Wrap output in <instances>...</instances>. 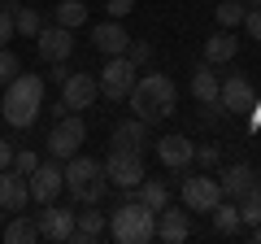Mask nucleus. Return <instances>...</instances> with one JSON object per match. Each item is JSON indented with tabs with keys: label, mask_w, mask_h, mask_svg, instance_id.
<instances>
[{
	"label": "nucleus",
	"mask_w": 261,
	"mask_h": 244,
	"mask_svg": "<svg viewBox=\"0 0 261 244\" xmlns=\"http://www.w3.org/2000/svg\"><path fill=\"white\" fill-rule=\"evenodd\" d=\"M174 109H178V87L170 83V75L144 70V75L135 79V87H130V113L152 127V122L174 118Z\"/></svg>",
	"instance_id": "f257e3e1"
},
{
	"label": "nucleus",
	"mask_w": 261,
	"mask_h": 244,
	"mask_svg": "<svg viewBox=\"0 0 261 244\" xmlns=\"http://www.w3.org/2000/svg\"><path fill=\"white\" fill-rule=\"evenodd\" d=\"M39 109H44V79H39V75H18L13 83H5L0 113H5V122H9V127H18V131L35 127Z\"/></svg>",
	"instance_id": "f03ea898"
},
{
	"label": "nucleus",
	"mask_w": 261,
	"mask_h": 244,
	"mask_svg": "<svg viewBox=\"0 0 261 244\" xmlns=\"http://www.w3.org/2000/svg\"><path fill=\"white\" fill-rule=\"evenodd\" d=\"M109 235L118 244H148V240H157V209H148L135 192L122 197V205L109 214Z\"/></svg>",
	"instance_id": "7ed1b4c3"
},
{
	"label": "nucleus",
	"mask_w": 261,
	"mask_h": 244,
	"mask_svg": "<svg viewBox=\"0 0 261 244\" xmlns=\"http://www.w3.org/2000/svg\"><path fill=\"white\" fill-rule=\"evenodd\" d=\"M65 192H70L74 201H83V205H100L105 192H109V175H105V161L74 153V157L65 161Z\"/></svg>",
	"instance_id": "20e7f679"
},
{
	"label": "nucleus",
	"mask_w": 261,
	"mask_h": 244,
	"mask_svg": "<svg viewBox=\"0 0 261 244\" xmlns=\"http://www.w3.org/2000/svg\"><path fill=\"white\" fill-rule=\"evenodd\" d=\"M135 79H140V66L122 53V57H105L96 83H100V96H105V101H126L130 87H135Z\"/></svg>",
	"instance_id": "39448f33"
},
{
	"label": "nucleus",
	"mask_w": 261,
	"mask_h": 244,
	"mask_svg": "<svg viewBox=\"0 0 261 244\" xmlns=\"http://www.w3.org/2000/svg\"><path fill=\"white\" fill-rule=\"evenodd\" d=\"M87 140V122H83V113H57V122H53V131H48V153H53L57 161H70L79 153V144Z\"/></svg>",
	"instance_id": "423d86ee"
},
{
	"label": "nucleus",
	"mask_w": 261,
	"mask_h": 244,
	"mask_svg": "<svg viewBox=\"0 0 261 244\" xmlns=\"http://www.w3.org/2000/svg\"><path fill=\"white\" fill-rule=\"evenodd\" d=\"M105 175H109V188L118 192H135L144 183V153H130V149H113L105 157Z\"/></svg>",
	"instance_id": "0eeeda50"
},
{
	"label": "nucleus",
	"mask_w": 261,
	"mask_h": 244,
	"mask_svg": "<svg viewBox=\"0 0 261 244\" xmlns=\"http://www.w3.org/2000/svg\"><path fill=\"white\" fill-rule=\"evenodd\" d=\"M218 201H222V183L209 179L205 170L183 179V205H187V214H214Z\"/></svg>",
	"instance_id": "6e6552de"
},
{
	"label": "nucleus",
	"mask_w": 261,
	"mask_h": 244,
	"mask_svg": "<svg viewBox=\"0 0 261 244\" xmlns=\"http://www.w3.org/2000/svg\"><path fill=\"white\" fill-rule=\"evenodd\" d=\"M31 183V201H39V205H48V201H57L61 197V188H65V166L61 161H39L35 166V175L27 179Z\"/></svg>",
	"instance_id": "1a4fd4ad"
},
{
	"label": "nucleus",
	"mask_w": 261,
	"mask_h": 244,
	"mask_svg": "<svg viewBox=\"0 0 261 244\" xmlns=\"http://www.w3.org/2000/svg\"><path fill=\"white\" fill-rule=\"evenodd\" d=\"M35 223H39V235L44 240H53V244H65L70 235H74V209L70 205H39V214H35Z\"/></svg>",
	"instance_id": "9d476101"
},
{
	"label": "nucleus",
	"mask_w": 261,
	"mask_h": 244,
	"mask_svg": "<svg viewBox=\"0 0 261 244\" xmlns=\"http://www.w3.org/2000/svg\"><path fill=\"white\" fill-rule=\"evenodd\" d=\"M96 96H100L96 75H65V83H61V109L83 113V109H92V105H96Z\"/></svg>",
	"instance_id": "9b49d317"
},
{
	"label": "nucleus",
	"mask_w": 261,
	"mask_h": 244,
	"mask_svg": "<svg viewBox=\"0 0 261 244\" xmlns=\"http://www.w3.org/2000/svg\"><path fill=\"white\" fill-rule=\"evenodd\" d=\"M218 101H222L226 113L244 118V113H252V105H257V92H252L248 75H226V79H222V92H218Z\"/></svg>",
	"instance_id": "f8f14e48"
},
{
	"label": "nucleus",
	"mask_w": 261,
	"mask_h": 244,
	"mask_svg": "<svg viewBox=\"0 0 261 244\" xmlns=\"http://www.w3.org/2000/svg\"><path fill=\"white\" fill-rule=\"evenodd\" d=\"M35 48H39V57H44V61H70V53H74V31L61 27V22H53V27H39Z\"/></svg>",
	"instance_id": "ddd939ff"
},
{
	"label": "nucleus",
	"mask_w": 261,
	"mask_h": 244,
	"mask_svg": "<svg viewBox=\"0 0 261 244\" xmlns=\"http://www.w3.org/2000/svg\"><path fill=\"white\" fill-rule=\"evenodd\" d=\"M157 144V157H161V166L166 170H187L196 161V144L187 140V135H161V140H152Z\"/></svg>",
	"instance_id": "4468645a"
},
{
	"label": "nucleus",
	"mask_w": 261,
	"mask_h": 244,
	"mask_svg": "<svg viewBox=\"0 0 261 244\" xmlns=\"http://www.w3.org/2000/svg\"><path fill=\"white\" fill-rule=\"evenodd\" d=\"M27 201H31V183H27V175H18V170H0V209L5 214H22L27 209Z\"/></svg>",
	"instance_id": "2eb2a0df"
},
{
	"label": "nucleus",
	"mask_w": 261,
	"mask_h": 244,
	"mask_svg": "<svg viewBox=\"0 0 261 244\" xmlns=\"http://www.w3.org/2000/svg\"><path fill=\"white\" fill-rule=\"evenodd\" d=\"M92 44H96V53H105V57H122L130 48V31L122 27L118 18H109V22H96V31H92Z\"/></svg>",
	"instance_id": "dca6fc26"
},
{
	"label": "nucleus",
	"mask_w": 261,
	"mask_h": 244,
	"mask_svg": "<svg viewBox=\"0 0 261 244\" xmlns=\"http://www.w3.org/2000/svg\"><path fill=\"white\" fill-rule=\"evenodd\" d=\"M218 183H222V197L226 201H240L248 188H257V170H252L248 161H231V166H222Z\"/></svg>",
	"instance_id": "f3484780"
},
{
	"label": "nucleus",
	"mask_w": 261,
	"mask_h": 244,
	"mask_svg": "<svg viewBox=\"0 0 261 244\" xmlns=\"http://www.w3.org/2000/svg\"><path fill=\"white\" fill-rule=\"evenodd\" d=\"M187 235H192V218H187V205H183V209L166 205V209L157 214V240H166V244H183Z\"/></svg>",
	"instance_id": "a211bd4d"
},
{
	"label": "nucleus",
	"mask_w": 261,
	"mask_h": 244,
	"mask_svg": "<svg viewBox=\"0 0 261 244\" xmlns=\"http://www.w3.org/2000/svg\"><path fill=\"white\" fill-rule=\"evenodd\" d=\"M148 122L144 118H135V113H130L126 122H118V127H113V149H130V153H144L148 149Z\"/></svg>",
	"instance_id": "6ab92c4d"
},
{
	"label": "nucleus",
	"mask_w": 261,
	"mask_h": 244,
	"mask_svg": "<svg viewBox=\"0 0 261 244\" xmlns=\"http://www.w3.org/2000/svg\"><path fill=\"white\" fill-rule=\"evenodd\" d=\"M105 231H109V218H105L96 205H87L83 214H74V235H70V240L74 244H92V240H100Z\"/></svg>",
	"instance_id": "aec40b11"
},
{
	"label": "nucleus",
	"mask_w": 261,
	"mask_h": 244,
	"mask_svg": "<svg viewBox=\"0 0 261 244\" xmlns=\"http://www.w3.org/2000/svg\"><path fill=\"white\" fill-rule=\"evenodd\" d=\"M235 53H240L235 31H222V27H218L214 35L205 39V61H209V66H226V61H235Z\"/></svg>",
	"instance_id": "412c9836"
},
{
	"label": "nucleus",
	"mask_w": 261,
	"mask_h": 244,
	"mask_svg": "<svg viewBox=\"0 0 261 244\" xmlns=\"http://www.w3.org/2000/svg\"><path fill=\"white\" fill-rule=\"evenodd\" d=\"M218 92H222V79H218V70L209 66V61H200V66L192 70V96L205 105V101H218Z\"/></svg>",
	"instance_id": "4be33fe9"
},
{
	"label": "nucleus",
	"mask_w": 261,
	"mask_h": 244,
	"mask_svg": "<svg viewBox=\"0 0 261 244\" xmlns=\"http://www.w3.org/2000/svg\"><path fill=\"white\" fill-rule=\"evenodd\" d=\"M35 240H44L35 214H13V223L5 227V244H35Z\"/></svg>",
	"instance_id": "5701e85b"
},
{
	"label": "nucleus",
	"mask_w": 261,
	"mask_h": 244,
	"mask_svg": "<svg viewBox=\"0 0 261 244\" xmlns=\"http://www.w3.org/2000/svg\"><path fill=\"white\" fill-rule=\"evenodd\" d=\"M214 227H218V231H222V235H240L244 231V218H240V201H218V205H214Z\"/></svg>",
	"instance_id": "b1692460"
},
{
	"label": "nucleus",
	"mask_w": 261,
	"mask_h": 244,
	"mask_svg": "<svg viewBox=\"0 0 261 244\" xmlns=\"http://www.w3.org/2000/svg\"><path fill=\"white\" fill-rule=\"evenodd\" d=\"M135 197H140V201H144L148 209H157V214H161V209L170 205V188L161 183V179H144L140 188H135Z\"/></svg>",
	"instance_id": "393cba45"
},
{
	"label": "nucleus",
	"mask_w": 261,
	"mask_h": 244,
	"mask_svg": "<svg viewBox=\"0 0 261 244\" xmlns=\"http://www.w3.org/2000/svg\"><path fill=\"white\" fill-rule=\"evenodd\" d=\"M53 22H61V27H70V31L87 27V5H83V0H61L57 13H53Z\"/></svg>",
	"instance_id": "a878e982"
},
{
	"label": "nucleus",
	"mask_w": 261,
	"mask_h": 244,
	"mask_svg": "<svg viewBox=\"0 0 261 244\" xmlns=\"http://www.w3.org/2000/svg\"><path fill=\"white\" fill-rule=\"evenodd\" d=\"M39 27H44V22H39V13L31 9V5H18V9H13V31H18L22 39H35Z\"/></svg>",
	"instance_id": "bb28decb"
},
{
	"label": "nucleus",
	"mask_w": 261,
	"mask_h": 244,
	"mask_svg": "<svg viewBox=\"0 0 261 244\" xmlns=\"http://www.w3.org/2000/svg\"><path fill=\"white\" fill-rule=\"evenodd\" d=\"M240 218H244V227H257L261 223V183L240 197Z\"/></svg>",
	"instance_id": "cd10ccee"
},
{
	"label": "nucleus",
	"mask_w": 261,
	"mask_h": 244,
	"mask_svg": "<svg viewBox=\"0 0 261 244\" xmlns=\"http://www.w3.org/2000/svg\"><path fill=\"white\" fill-rule=\"evenodd\" d=\"M244 13H248V5H240V0H222V5H218V27H222V31L244 27Z\"/></svg>",
	"instance_id": "c85d7f7f"
},
{
	"label": "nucleus",
	"mask_w": 261,
	"mask_h": 244,
	"mask_svg": "<svg viewBox=\"0 0 261 244\" xmlns=\"http://www.w3.org/2000/svg\"><path fill=\"white\" fill-rule=\"evenodd\" d=\"M22 0H0V48H9V39L18 35L13 31V9H18Z\"/></svg>",
	"instance_id": "c756f323"
},
{
	"label": "nucleus",
	"mask_w": 261,
	"mask_h": 244,
	"mask_svg": "<svg viewBox=\"0 0 261 244\" xmlns=\"http://www.w3.org/2000/svg\"><path fill=\"white\" fill-rule=\"evenodd\" d=\"M18 75H22V61H18V53L0 48V87H5V83H13Z\"/></svg>",
	"instance_id": "7c9ffc66"
},
{
	"label": "nucleus",
	"mask_w": 261,
	"mask_h": 244,
	"mask_svg": "<svg viewBox=\"0 0 261 244\" xmlns=\"http://www.w3.org/2000/svg\"><path fill=\"white\" fill-rule=\"evenodd\" d=\"M196 161H200V170H218L222 166V149L218 144H196Z\"/></svg>",
	"instance_id": "2f4dec72"
},
{
	"label": "nucleus",
	"mask_w": 261,
	"mask_h": 244,
	"mask_svg": "<svg viewBox=\"0 0 261 244\" xmlns=\"http://www.w3.org/2000/svg\"><path fill=\"white\" fill-rule=\"evenodd\" d=\"M35 166H39V153H31V149H18L13 153V170H18V175H35Z\"/></svg>",
	"instance_id": "473e14b6"
},
{
	"label": "nucleus",
	"mask_w": 261,
	"mask_h": 244,
	"mask_svg": "<svg viewBox=\"0 0 261 244\" xmlns=\"http://www.w3.org/2000/svg\"><path fill=\"white\" fill-rule=\"evenodd\" d=\"M126 57L135 61V66H148V61H152V44H144V39H130Z\"/></svg>",
	"instance_id": "72a5a7b5"
},
{
	"label": "nucleus",
	"mask_w": 261,
	"mask_h": 244,
	"mask_svg": "<svg viewBox=\"0 0 261 244\" xmlns=\"http://www.w3.org/2000/svg\"><path fill=\"white\" fill-rule=\"evenodd\" d=\"M244 31H248L252 39H261V9H257V5H252V9L244 13Z\"/></svg>",
	"instance_id": "f704fd0d"
},
{
	"label": "nucleus",
	"mask_w": 261,
	"mask_h": 244,
	"mask_svg": "<svg viewBox=\"0 0 261 244\" xmlns=\"http://www.w3.org/2000/svg\"><path fill=\"white\" fill-rule=\"evenodd\" d=\"M105 9H109V18H118V22H122L130 9H135V0H105Z\"/></svg>",
	"instance_id": "c9c22d12"
},
{
	"label": "nucleus",
	"mask_w": 261,
	"mask_h": 244,
	"mask_svg": "<svg viewBox=\"0 0 261 244\" xmlns=\"http://www.w3.org/2000/svg\"><path fill=\"white\" fill-rule=\"evenodd\" d=\"M222 101H205V105H200V118H205V122H222Z\"/></svg>",
	"instance_id": "e433bc0d"
},
{
	"label": "nucleus",
	"mask_w": 261,
	"mask_h": 244,
	"mask_svg": "<svg viewBox=\"0 0 261 244\" xmlns=\"http://www.w3.org/2000/svg\"><path fill=\"white\" fill-rule=\"evenodd\" d=\"M13 153H18V149H13V144L0 135V170H9V166H13Z\"/></svg>",
	"instance_id": "4c0bfd02"
},
{
	"label": "nucleus",
	"mask_w": 261,
	"mask_h": 244,
	"mask_svg": "<svg viewBox=\"0 0 261 244\" xmlns=\"http://www.w3.org/2000/svg\"><path fill=\"white\" fill-rule=\"evenodd\" d=\"M252 240H257V244H261V223H257V227H252Z\"/></svg>",
	"instance_id": "58836bf2"
},
{
	"label": "nucleus",
	"mask_w": 261,
	"mask_h": 244,
	"mask_svg": "<svg viewBox=\"0 0 261 244\" xmlns=\"http://www.w3.org/2000/svg\"><path fill=\"white\" fill-rule=\"evenodd\" d=\"M252 5H257V9H261V0H252Z\"/></svg>",
	"instance_id": "ea45409f"
},
{
	"label": "nucleus",
	"mask_w": 261,
	"mask_h": 244,
	"mask_svg": "<svg viewBox=\"0 0 261 244\" xmlns=\"http://www.w3.org/2000/svg\"><path fill=\"white\" fill-rule=\"evenodd\" d=\"M0 240H5V231H0Z\"/></svg>",
	"instance_id": "a19ab883"
}]
</instances>
